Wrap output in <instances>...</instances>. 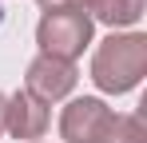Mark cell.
Instances as JSON below:
<instances>
[{
    "label": "cell",
    "mask_w": 147,
    "mask_h": 143,
    "mask_svg": "<svg viewBox=\"0 0 147 143\" xmlns=\"http://www.w3.org/2000/svg\"><path fill=\"white\" fill-rule=\"evenodd\" d=\"M92 36H96V20L88 12H72V8H52L36 24L40 52L56 56V60H68V64H76L84 56V48L92 44Z\"/></svg>",
    "instance_id": "7a4b0ae2"
},
{
    "label": "cell",
    "mask_w": 147,
    "mask_h": 143,
    "mask_svg": "<svg viewBox=\"0 0 147 143\" xmlns=\"http://www.w3.org/2000/svg\"><path fill=\"white\" fill-rule=\"evenodd\" d=\"M48 103H40L36 95H28V92H16V95H8V119H4V131L12 135V139H20V143H36L44 131H48Z\"/></svg>",
    "instance_id": "5b68a950"
},
{
    "label": "cell",
    "mask_w": 147,
    "mask_h": 143,
    "mask_svg": "<svg viewBox=\"0 0 147 143\" xmlns=\"http://www.w3.org/2000/svg\"><path fill=\"white\" fill-rule=\"evenodd\" d=\"M115 127V111L99 95H80L60 111V139L64 143H107Z\"/></svg>",
    "instance_id": "3957f363"
},
{
    "label": "cell",
    "mask_w": 147,
    "mask_h": 143,
    "mask_svg": "<svg viewBox=\"0 0 147 143\" xmlns=\"http://www.w3.org/2000/svg\"><path fill=\"white\" fill-rule=\"evenodd\" d=\"M76 84H80V72L76 64L68 60H56V56H36L24 72V92L36 95L40 103H56V99H68L76 92Z\"/></svg>",
    "instance_id": "277c9868"
},
{
    "label": "cell",
    "mask_w": 147,
    "mask_h": 143,
    "mask_svg": "<svg viewBox=\"0 0 147 143\" xmlns=\"http://www.w3.org/2000/svg\"><path fill=\"white\" fill-rule=\"evenodd\" d=\"M36 4H40L44 12H52V8H72V12H88V16L99 8V0H36Z\"/></svg>",
    "instance_id": "ba28073f"
},
{
    "label": "cell",
    "mask_w": 147,
    "mask_h": 143,
    "mask_svg": "<svg viewBox=\"0 0 147 143\" xmlns=\"http://www.w3.org/2000/svg\"><path fill=\"white\" fill-rule=\"evenodd\" d=\"M143 4L147 0H99V8L92 12V20L107 24V28H135L143 20Z\"/></svg>",
    "instance_id": "8992f818"
},
{
    "label": "cell",
    "mask_w": 147,
    "mask_h": 143,
    "mask_svg": "<svg viewBox=\"0 0 147 143\" xmlns=\"http://www.w3.org/2000/svg\"><path fill=\"white\" fill-rule=\"evenodd\" d=\"M107 143H147V127H143V115H115V127H111V135Z\"/></svg>",
    "instance_id": "52a82bcc"
},
{
    "label": "cell",
    "mask_w": 147,
    "mask_h": 143,
    "mask_svg": "<svg viewBox=\"0 0 147 143\" xmlns=\"http://www.w3.org/2000/svg\"><path fill=\"white\" fill-rule=\"evenodd\" d=\"M147 76V36L143 32H111L92 52V84L107 95H127Z\"/></svg>",
    "instance_id": "6da1fadb"
},
{
    "label": "cell",
    "mask_w": 147,
    "mask_h": 143,
    "mask_svg": "<svg viewBox=\"0 0 147 143\" xmlns=\"http://www.w3.org/2000/svg\"><path fill=\"white\" fill-rule=\"evenodd\" d=\"M36 143H40V139H36Z\"/></svg>",
    "instance_id": "30bf717a"
},
{
    "label": "cell",
    "mask_w": 147,
    "mask_h": 143,
    "mask_svg": "<svg viewBox=\"0 0 147 143\" xmlns=\"http://www.w3.org/2000/svg\"><path fill=\"white\" fill-rule=\"evenodd\" d=\"M4 119H8V95L0 92V135H4Z\"/></svg>",
    "instance_id": "9c48e42d"
}]
</instances>
